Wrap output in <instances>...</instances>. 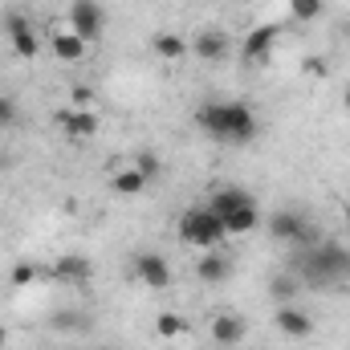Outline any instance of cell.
Wrapping results in <instances>:
<instances>
[{
    "label": "cell",
    "instance_id": "obj_5",
    "mask_svg": "<svg viewBox=\"0 0 350 350\" xmlns=\"http://www.w3.org/2000/svg\"><path fill=\"white\" fill-rule=\"evenodd\" d=\"M257 135H261L257 110H253L249 102H224V135H220V143H228V147H249Z\"/></svg>",
    "mask_w": 350,
    "mask_h": 350
},
{
    "label": "cell",
    "instance_id": "obj_4",
    "mask_svg": "<svg viewBox=\"0 0 350 350\" xmlns=\"http://www.w3.org/2000/svg\"><path fill=\"white\" fill-rule=\"evenodd\" d=\"M269 237L273 241H281V245H293V249H306V245H318L322 237H318V228L310 224V216L306 212H297V208H277L273 216H269Z\"/></svg>",
    "mask_w": 350,
    "mask_h": 350
},
{
    "label": "cell",
    "instance_id": "obj_19",
    "mask_svg": "<svg viewBox=\"0 0 350 350\" xmlns=\"http://www.w3.org/2000/svg\"><path fill=\"white\" fill-rule=\"evenodd\" d=\"M297 289H301L297 273H273V277H269V297H273L277 306L293 301V297H297Z\"/></svg>",
    "mask_w": 350,
    "mask_h": 350
},
{
    "label": "cell",
    "instance_id": "obj_10",
    "mask_svg": "<svg viewBox=\"0 0 350 350\" xmlns=\"http://www.w3.org/2000/svg\"><path fill=\"white\" fill-rule=\"evenodd\" d=\"M57 126L66 131L70 143H86L98 135V114L90 106H66V110H57Z\"/></svg>",
    "mask_w": 350,
    "mask_h": 350
},
{
    "label": "cell",
    "instance_id": "obj_22",
    "mask_svg": "<svg viewBox=\"0 0 350 350\" xmlns=\"http://www.w3.org/2000/svg\"><path fill=\"white\" fill-rule=\"evenodd\" d=\"M135 167L143 172L147 183H155V179L163 175V163H159V155H155V151H139V155H135Z\"/></svg>",
    "mask_w": 350,
    "mask_h": 350
},
{
    "label": "cell",
    "instance_id": "obj_11",
    "mask_svg": "<svg viewBox=\"0 0 350 350\" xmlns=\"http://www.w3.org/2000/svg\"><path fill=\"white\" fill-rule=\"evenodd\" d=\"M49 53H53L57 62H70V66H78V62H86L90 41H86V37H78L70 25H57V29L49 33Z\"/></svg>",
    "mask_w": 350,
    "mask_h": 350
},
{
    "label": "cell",
    "instance_id": "obj_26",
    "mask_svg": "<svg viewBox=\"0 0 350 350\" xmlns=\"http://www.w3.org/2000/svg\"><path fill=\"white\" fill-rule=\"evenodd\" d=\"M306 74H314V78H322V74H326V66H322V62H306Z\"/></svg>",
    "mask_w": 350,
    "mask_h": 350
},
{
    "label": "cell",
    "instance_id": "obj_17",
    "mask_svg": "<svg viewBox=\"0 0 350 350\" xmlns=\"http://www.w3.org/2000/svg\"><path fill=\"white\" fill-rule=\"evenodd\" d=\"M151 53H155L159 62H183V57L191 53V41L179 37V33H155V37H151Z\"/></svg>",
    "mask_w": 350,
    "mask_h": 350
},
{
    "label": "cell",
    "instance_id": "obj_18",
    "mask_svg": "<svg viewBox=\"0 0 350 350\" xmlns=\"http://www.w3.org/2000/svg\"><path fill=\"white\" fill-rule=\"evenodd\" d=\"M110 191L122 196V200H131V196H143L147 191V179H143L139 167H118V172H110Z\"/></svg>",
    "mask_w": 350,
    "mask_h": 350
},
{
    "label": "cell",
    "instance_id": "obj_6",
    "mask_svg": "<svg viewBox=\"0 0 350 350\" xmlns=\"http://www.w3.org/2000/svg\"><path fill=\"white\" fill-rule=\"evenodd\" d=\"M66 25H70L78 37L98 41V37H102V29H106V8H102L98 0H74V4H70V12H66Z\"/></svg>",
    "mask_w": 350,
    "mask_h": 350
},
{
    "label": "cell",
    "instance_id": "obj_27",
    "mask_svg": "<svg viewBox=\"0 0 350 350\" xmlns=\"http://www.w3.org/2000/svg\"><path fill=\"white\" fill-rule=\"evenodd\" d=\"M342 106H347V114H350V90H347V94H342Z\"/></svg>",
    "mask_w": 350,
    "mask_h": 350
},
{
    "label": "cell",
    "instance_id": "obj_9",
    "mask_svg": "<svg viewBox=\"0 0 350 350\" xmlns=\"http://www.w3.org/2000/svg\"><path fill=\"white\" fill-rule=\"evenodd\" d=\"M277 41H281V25H273V21H265V25H257V29H249L245 41H241V62H249V66L265 62V57L273 53Z\"/></svg>",
    "mask_w": 350,
    "mask_h": 350
},
{
    "label": "cell",
    "instance_id": "obj_3",
    "mask_svg": "<svg viewBox=\"0 0 350 350\" xmlns=\"http://www.w3.org/2000/svg\"><path fill=\"white\" fill-rule=\"evenodd\" d=\"M175 237H179L183 245L200 249V253H212V249H220V245L228 241V232H224L220 216H212L204 204H200V208H183V212H179V220H175Z\"/></svg>",
    "mask_w": 350,
    "mask_h": 350
},
{
    "label": "cell",
    "instance_id": "obj_21",
    "mask_svg": "<svg viewBox=\"0 0 350 350\" xmlns=\"http://www.w3.org/2000/svg\"><path fill=\"white\" fill-rule=\"evenodd\" d=\"M37 277H49V269H37V265H29V261H16L12 265V273H8L12 289H25V285H33Z\"/></svg>",
    "mask_w": 350,
    "mask_h": 350
},
{
    "label": "cell",
    "instance_id": "obj_14",
    "mask_svg": "<svg viewBox=\"0 0 350 350\" xmlns=\"http://www.w3.org/2000/svg\"><path fill=\"white\" fill-rule=\"evenodd\" d=\"M90 277H94V265H90V257H82V253H66V257H57V261L49 265V281H62V285H86Z\"/></svg>",
    "mask_w": 350,
    "mask_h": 350
},
{
    "label": "cell",
    "instance_id": "obj_25",
    "mask_svg": "<svg viewBox=\"0 0 350 350\" xmlns=\"http://www.w3.org/2000/svg\"><path fill=\"white\" fill-rule=\"evenodd\" d=\"M12 122H16V102L0 94V126H12Z\"/></svg>",
    "mask_w": 350,
    "mask_h": 350
},
{
    "label": "cell",
    "instance_id": "obj_12",
    "mask_svg": "<svg viewBox=\"0 0 350 350\" xmlns=\"http://www.w3.org/2000/svg\"><path fill=\"white\" fill-rule=\"evenodd\" d=\"M273 322H277V330H281V334H285L289 342H306V338H314V318H310L306 310H297L293 301L277 306Z\"/></svg>",
    "mask_w": 350,
    "mask_h": 350
},
{
    "label": "cell",
    "instance_id": "obj_16",
    "mask_svg": "<svg viewBox=\"0 0 350 350\" xmlns=\"http://www.w3.org/2000/svg\"><path fill=\"white\" fill-rule=\"evenodd\" d=\"M228 273H232V265H228V257H224L220 249L200 253V261H196V277H200L204 285H220V281H228Z\"/></svg>",
    "mask_w": 350,
    "mask_h": 350
},
{
    "label": "cell",
    "instance_id": "obj_13",
    "mask_svg": "<svg viewBox=\"0 0 350 350\" xmlns=\"http://www.w3.org/2000/svg\"><path fill=\"white\" fill-rule=\"evenodd\" d=\"M135 277L147 285V289H172V265L163 253H139L135 257Z\"/></svg>",
    "mask_w": 350,
    "mask_h": 350
},
{
    "label": "cell",
    "instance_id": "obj_23",
    "mask_svg": "<svg viewBox=\"0 0 350 350\" xmlns=\"http://www.w3.org/2000/svg\"><path fill=\"white\" fill-rule=\"evenodd\" d=\"M322 8H326V0H289L293 21H318V16H322Z\"/></svg>",
    "mask_w": 350,
    "mask_h": 350
},
{
    "label": "cell",
    "instance_id": "obj_15",
    "mask_svg": "<svg viewBox=\"0 0 350 350\" xmlns=\"http://www.w3.org/2000/svg\"><path fill=\"white\" fill-rule=\"evenodd\" d=\"M191 53L200 62H220V57H228V37L220 29H204V33L191 37Z\"/></svg>",
    "mask_w": 350,
    "mask_h": 350
},
{
    "label": "cell",
    "instance_id": "obj_1",
    "mask_svg": "<svg viewBox=\"0 0 350 350\" xmlns=\"http://www.w3.org/2000/svg\"><path fill=\"white\" fill-rule=\"evenodd\" d=\"M293 273L301 285H314V289H330L338 281H350V249L338 241L306 245V249H297Z\"/></svg>",
    "mask_w": 350,
    "mask_h": 350
},
{
    "label": "cell",
    "instance_id": "obj_7",
    "mask_svg": "<svg viewBox=\"0 0 350 350\" xmlns=\"http://www.w3.org/2000/svg\"><path fill=\"white\" fill-rule=\"evenodd\" d=\"M4 33H8V45H12V53L21 62H33L41 53V41H37V33H33V25H29L25 12H16V8L4 12Z\"/></svg>",
    "mask_w": 350,
    "mask_h": 350
},
{
    "label": "cell",
    "instance_id": "obj_24",
    "mask_svg": "<svg viewBox=\"0 0 350 350\" xmlns=\"http://www.w3.org/2000/svg\"><path fill=\"white\" fill-rule=\"evenodd\" d=\"M82 322H86L82 314H53V326H57V330H78Z\"/></svg>",
    "mask_w": 350,
    "mask_h": 350
},
{
    "label": "cell",
    "instance_id": "obj_8",
    "mask_svg": "<svg viewBox=\"0 0 350 350\" xmlns=\"http://www.w3.org/2000/svg\"><path fill=\"white\" fill-rule=\"evenodd\" d=\"M208 338L216 342V350H232V347H241V342L249 338V318H241V314L224 310V314H216V318L208 322Z\"/></svg>",
    "mask_w": 350,
    "mask_h": 350
},
{
    "label": "cell",
    "instance_id": "obj_2",
    "mask_svg": "<svg viewBox=\"0 0 350 350\" xmlns=\"http://www.w3.org/2000/svg\"><path fill=\"white\" fill-rule=\"evenodd\" d=\"M204 208H208L212 216H220V224H224L228 237H249V232L261 224V208H257L253 191H245V187H237V183L212 187Z\"/></svg>",
    "mask_w": 350,
    "mask_h": 350
},
{
    "label": "cell",
    "instance_id": "obj_28",
    "mask_svg": "<svg viewBox=\"0 0 350 350\" xmlns=\"http://www.w3.org/2000/svg\"><path fill=\"white\" fill-rule=\"evenodd\" d=\"M347 224H350V204H347Z\"/></svg>",
    "mask_w": 350,
    "mask_h": 350
},
{
    "label": "cell",
    "instance_id": "obj_20",
    "mask_svg": "<svg viewBox=\"0 0 350 350\" xmlns=\"http://www.w3.org/2000/svg\"><path fill=\"white\" fill-rule=\"evenodd\" d=\"M187 318L183 314H175V310H163L159 318H155V334L159 338H167V342H175V338H187Z\"/></svg>",
    "mask_w": 350,
    "mask_h": 350
}]
</instances>
